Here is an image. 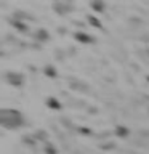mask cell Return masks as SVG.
<instances>
[{"mask_svg":"<svg viewBox=\"0 0 149 154\" xmlns=\"http://www.w3.org/2000/svg\"><path fill=\"white\" fill-rule=\"evenodd\" d=\"M0 124L7 130H16L26 124V119L21 111L11 109V108H3L0 109Z\"/></svg>","mask_w":149,"mask_h":154,"instance_id":"obj_1","label":"cell"},{"mask_svg":"<svg viewBox=\"0 0 149 154\" xmlns=\"http://www.w3.org/2000/svg\"><path fill=\"white\" fill-rule=\"evenodd\" d=\"M3 79L11 87H23L24 82H26V77H24V74L19 71H7L3 74Z\"/></svg>","mask_w":149,"mask_h":154,"instance_id":"obj_2","label":"cell"},{"mask_svg":"<svg viewBox=\"0 0 149 154\" xmlns=\"http://www.w3.org/2000/svg\"><path fill=\"white\" fill-rule=\"evenodd\" d=\"M72 3L69 2H55L53 3V10H55L56 14H59V16H64V14H69L72 11Z\"/></svg>","mask_w":149,"mask_h":154,"instance_id":"obj_3","label":"cell"},{"mask_svg":"<svg viewBox=\"0 0 149 154\" xmlns=\"http://www.w3.org/2000/svg\"><path fill=\"white\" fill-rule=\"evenodd\" d=\"M74 38L79 43H82V45H91V43H95V37L93 35H90V34H87L84 31H77L74 32Z\"/></svg>","mask_w":149,"mask_h":154,"instance_id":"obj_4","label":"cell"},{"mask_svg":"<svg viewBox=\"0 0 149 154\" xmlns=\"http://www.w3.org/2000/svg\"><path fill=\"white\" fill-rule=\"evenodd\" d=\"M11 26L21 34H29V31H31V27H29V24L26 21H21V19H16V18L11 19Z\"/></svg>","mask_w":149,"mask_h":154,"instance_id":"obj_5","label":"cell"},{"mask_svg":"<svg viewBox=\"0 0 149 154\" xmlns=\"http://www.w3.org/2000/svg\"><path fill=\"white\" fill-rule=\"evenodd\" d=\"M45 106L48 109H51V111H59L62 108L61 101L58 100L56 96H47V98H45Z\"/></svg>","mask_w":149,"mask_h":154,"instance_id":"obj_6","label":"cell"},{"mask_svg":"<svg viewBox=\"0 0 149 154\" xmlns=\"http://www.w3.org/2000/svg\"><path fill=\"white\" fill-rule=\"evenodd\" d=\"M34 40L45 43V42L50 40V32H48L47 29H43V27H38L37 31L34 32Z\"/></svg>","mask_w":149,"mask_h":154,"instance_id":"obj_7","label":"cell"},{"mask_svg":"<svg viewBox=\"0 0 149 154\" xmlns=\"http://www.w3.org/2000/svg\"><path fill=\"white\" fill-rule=\"evenodd\" d=\"M90 8L93 10L95 13H104L106 8H108V5H106V2H103V0H91Z\"/></svg>","mask_w":149,"mask_h":154,"instance_id":"obj_8","label":"cell"},{"mask_svg":"<svg viewBox=\"0 0 149 154\" xmlns=\"http://www.w3.org/2000/svg\"><path fill=\"white\" fill-rule=\"evenodd\" d=\"M114 133H115L117 138H127L130 135V128L127 127V125H115Z\"/></svg>","mask_w":149,"mask_h":154,"instance_id":"obj_9","label":"cell"},{"mask_svg":"<svg viewBox=\"0 0 149 154\" xmlns=\"http://www.w3.org/2000/svg\"><path fill=\"white\" fill-rule=\"evenodd\" d=\"M43 74H45V77H48V79H56L58 77V69L53 64H45L43 66Z\"/></svg>","mask_w":149,"mask_h":154,"instance_id":"obj_10","label":"cell"},{"mask_svg":"<svg viewBox=\"0 0 149 154\" xmlns=\"http://www.w3.org/2000/svg\"><path fill=\"white\" fill-rule=\"evenodd\" d=\"M85 19H87V23H88L91 27H95V29H103V24H101L99 18H96L95 14H87Z\"/></svg>","mask_w":149,"mask_h":154,"instance_id":"obj_11","label":"cell"},{"mask_svg":"<svg viewBox=\"0 0 149 154\" xmlns=\"http://www.w3.org/2000/svg\"><path fill=\"white\" fill-rule=\"evenodd\" d=\"M43 152L45 154H58V149H56V146L51 141H48V143L43 144Z\"/></svg>","mask_w":149,"mask_h":154,"instance_id":"obj_12","label":"cell"},{"mask_svg":"<svg viewBox=\"0 0 149 154\" xmlns=\"http://www.w3.org/2000/svg\"><path fill=\"white\" fill-rule=\"evenodd\" d=\"M34 137H35L37 141H43V144L50 141V140H48V135H47V132H43V130H40V132H37L35 135H34Z\"/></svg>","mask_w":149,"mask_h":154,"instance_id":"obj_13","label":"cell"},{"mask_svg":"<svg viewBox=\"0 0 149 154\" xmlns=\"http://www.w3.org/2000/svg\"><path fill=\"white\" fill-rule=\"evenodd\" d=\"M80 133H84V135H91V130H88L87 127H82V128H80Z\"/></svg>","mask_w":149,"mask_h":154,"instance_id":"obj_14","label":"cell"},{"mask_svg":"<svg viewBox=\"0 0 149 154\" xmlns=\"http://www.w3.org/2000/svg\"><path fill=\"white\" fill-rule=\"evenodd\" d=\"M146 79H147V84H149V75H147V77H146Z\"/></svg>","mask_w":149,"mask_h":154,"instance_id":"obj_15","label":"cell"},{"mask_svg":"<svg viewBox=\"0 0 149 154\" xmlns=\"http://www.w3.org/2000/svg\"><path fill=\"white\" fill-rule=\"evenodd\" d=\"M146 51H147V55H149V48H147V50H146Z\"/></svg>","mask_w":149,"mask_h":154,"instance_id":"obj_16","label":"cell"},{"mask_svg":"<svg viewBox=\"0 0 149 154\" xmlns=\"http://www.w3.org/2000/svg\"><path fill=\"white\" fill-rule=\"evenodd\" d=\"M147 114H149V108H147Z\"/></svg>","mask_w":149,"mask_h":154,"instance_id":"obj_17","label":"cell"}]
</instances>
